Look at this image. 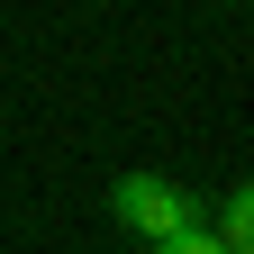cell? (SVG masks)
Masks as SVG:
<instances>
[{
  "instance_id": "obj_1",
  "label": "cell",
  "mask_w": 254,
  "mask_h": 254,
  "mask_svg": "<svg viewBox=\"0 0 254 254\" xmlns=\"http://www.w3.org/2000/svg\"><path fill=\"white\" fill-rule=\"evenodd\" d=\"M109 209H118V227L145 236V245H173V236L200 227V200H190L173 173H127V182L109 190Z\"/></svg>"
},
{
  "instance_id": "obj_2",
  "label": "cell",
  "mask_w": 254,
  "mask_h": 254,
  "mask_svg": "<svg viewBox=\"0 0 254 254\" xmlns=\"http://www.w3.org/2000/svg\"><path fill=\"white\" fill-rule=\"evenodd\" d=\"M218 245H227V254H254V182L227 200V227H218Z\"/></svg>"
},
{
  "instance_id": "obj_3",
  "label": "cell",
  "mask_w": 254,
  "mask_h": 254,
  "mask_svg": "<svg viewBox=\"0 0 254 254\" xmlns=\"http://www.w3.org/2000/svg\"><path fill=\"white\" fill-rule=\"evenodd\" d=\"M154 254H227V245H218V227H190V236H173V245H154Z\"/></svg>"
}]
</instances>
